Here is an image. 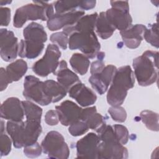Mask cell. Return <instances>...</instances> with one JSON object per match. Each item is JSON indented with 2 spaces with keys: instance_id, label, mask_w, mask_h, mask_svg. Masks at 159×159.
<instances>
[{
  "instance_id": "6da1fadb",
  "label": "cell",
  "mask_w": 159,
  "mask_h": 159,
  "mask_svg": "<svg viewBox=\"0 0 159 159\" xmlns=\"http://www.w3.org/2000/svg\"><path fill=\"white\" fill-rule=\"evenodd\" d=\"M40 122L27 119L20 122L8 120L6 131L12 139L14 147L20 148L36 143L42 132Z\"/></svg>"
},
{
  "instance_id": "7a4b0ae2",
  "label": "cell",
  "mask_w": 159,
  "mask_h": 159,
  "mask_svg": "<svg viewBox=\"0 0 159 159\" xmlns=\"http://www.w3.org/2000/svg\"><path fill=\"white\" fill-rule=\"evenodd\" d=\"M134 74L130 66H123L117 69L107 89L108 104L111 106H120L127 96L128 90L134 87Z\"/></svg>"
},
{
  "instance_id": "3957f363",
  "label": "cell",
  "mask_w": 159,
  "mask_h": 159,
  "mask_svg": "<svg viewBox=\"0 0 159 159\" xmlns=\"http://www.w3.org/2000/svg\"><path fill=\"white\" fill-rule=\"evenodd\" d=\"M132 65L139 84L151 85L157 81L158 76V52L147 50L134 59Z\"/></svg>"
},
{
  "instance_id": "277c9868",
  "label": "cell",
  "mask_w": 159,
  "mask_h": 159,
  "mask_svg": "<svg viewBox=\"0 0 159 159\" xmlns=\"http://www.w3.org/2000/svg\"><path fill=\"white\" fill-rule=\"evenodd\" d=\"M53 6V4L39 1L21 6L15 12L13 25L20 28L27 20H47L55 14Z\"/></svg>"
},
{
  "instance_id": "5b68a950",
  "label": "cell",
  "mask_w": 159,
  "mask_h": 159,
  "mask_svg": "<svg viewBox=\"0 0 159 159\" xmlns=\"http://www.w3.org/2000/svg\"><path fill=\"white\" fill-rule=\"evenodd\" d=\"M98 159H124L128 157V151L117 139L113 127L106 125L98 133Z\"/></svg>"
},
{
  "instance_id": "8992f818",
  "label": "cell",
  "mask_w": 159,
  "mask_h": 159,
  "mask_svg": "<svg viewBox=\"0 0 159 159\" xmlns=\"http://www.w3.org/2000/svg\"><path fill=\"white\" fill-rule=\"evenodd\" d=\"M70 50H80L88 58L96 57L100 52L101 45L94 30H83L72 33L68 37Z\"/></svg>"
},
{
  "instance_id": "52a82bcc",
  "label": "cell",
  "mask_w": 159,
  "mask_h": 159,
  "mask_svg": "<svg viewBox=\"0 0 159 159\" xmlns=\"http://www.w3.org/2000/svg\"><path fill=\"white\" fill-rule=\"evenodd\" d=\"M110 3L111 8L105 12L107 20L120 32L126 30L132 22V19L129 13L128 1H111Z\"/></svg>"
},
{
  "instance_id": "ba28073f",
  "label": "cell",
  "mask_w": 159,
  "mask_h": 159,
  "mask_svg": "<svg viewBox=\"0 0 159 159\" xmlns=\"http://www.w3.org/2000/svg\"><path fill=\"white\" fill-rule=\"evenodd\" d=\"M42 151L49 158L66 159L69 157L70 149L63 136L57 131L47 133L41 143Z\"/></svg>"
},
{
  "instance_id": "9c48e42d",
  "label": "cell",
  "mask_w": 159,
  "mask_h": 159,
  "mask_svg": "<svg viewBox=\"0 0 159 159\" xmlns=\"http://www.w3.org/2000/svg\"><path fill=\"white\" fill-rule=\"evenodd\" d=\"M61 52L56 44H48L45 55L32 66L33 71L42 77H46L50 73L55 74L59 65Z\"/></svg>"
},
{
  "instance_id": "30bf717a",
  "label": "cell",
  "mask_w": 159,
  "mask_h": 159,
  "mask_svg": "<svg viewBox=\"0 0 159 159\" xmlns=\"http://www.w3.org/2000/svg\"><path fill=\"white\" fill-rule=\"evenodd\" d=\"M23 96L26 99L41 106H47L51 103L44 93L43 81L32 75H29L25 78Z\"/></svg>"
},
{
  "instance_id": "8fae6325",
  "label": "cell",
  "mask_w": 159,
  "mask_h": 159,
  "mask_svg": "<svg viewBox=\"0 0 159 159\" xmlns=\"http://www.w3.org/2000/svg\"><path fill=\"white\" fill-rule=\"evenodd\" d=\"M18 39L12 31L6 29L0 30V55L5 61H11L18 55Z\"/></svg>"
},
{
  "instance_id": "7c38bea8",
  "label": "cell",
  "mask_w": 159,
  "mask_h": 159,
  "mask_svg": "<svg viewBox=\"0 0 159 159\" xmlns=\"http://www.w3.org/2000/svg\"><path fill=\"white\" fill-rule=\"evenodd\" d=\"M99 142L98 134L93 132L86 134L76 142V157L98 159Z\"/></svg>"
},
{
  "instance_id": "4fadbf2b",
  "label": "cell",
  "mask_w": 159,
  "mask_h": 159,
  "mask_svg": "<svg viewBox=\"0 0 159 159\" xmlns=\"http://www.w3.org/2000/svg\"><path fill=\"white\" fill-rule=\"evenodd\" d=\"M84 15L82 10L72 11L64 14H54L47 22V26L51 31H56L68 26L75 25Z\"/></svg>"
},
{
  "instance_id": "5bb4252c",
  "label": "cell",
  "mask_w": 159,
  "mask_h": 159,
  "mask_svg": "<svg viewBox=\"0 0 159 159\" xmlns=\"http://www.w3.org/2000/svg\"><path fill=\"white\" fill-rule=\"evenodd\" d=\"M58 115L59 121L65 126H70L76 121L80 120L82 108L74 102L66 100L60 105L55 107Z\"/></svg>"
},
{
  "instance_id": "9a60e30c",
  "label": "cell",
  "mask_w": 159,
  "mask_h": 159,
  "mask_svg": "<svg viewBox=\"0 0 159 159\" xmlns=\"http://www.w3.org/2000/svg\"><path fill=\"white\" fill-rule=\"evenodd\" d=\"M1 117L7 120L20 122L24 117V109L17 98L11 97L5 100L1 106Z\"/></svg>"
},
{
  "instance_id": "2e32d148",
  "label": "cell",
  "mask_w": 159,
  "mask_h": 159,
  "mask_svg": "<svg viewBox=\"0 0 159 159\" xmlns=\"http://www.w3.org/2000/svg\"><path fill=\"white\" fill-rule=\"evenodd\" d=\"M117 68L112 65L106 66L99 73L91 75L89 82L93 89L99 94L105 93L111 84Z\"/></svg>"
},
{
  "instance_id": "e0dca14e",
  "label": "cell",
  "mask_w": 159,
  "mask_h": 159,
  "mask_svg": "<svg viewBox=\"0 0 159 159\" xmlns=\"http://www.w3.org/2000/svg\"><path fill=\"white\" fill-rule=\"evenodd\" d=\"M68 93L70 98L75 99L83 107L91 106L97 100V96L94 92L81 82L71 86Z\"/></svg>"
},
{
  "instance_id": "ac0fdd59",
  "label": "cell",
  "mask_w": 159,
  "mask_h": 159,
  "mask_svg": "<svg viewBox=\"0 0 159 159\" xmlns=\"http://www.w3.org/2000/svg\"><path fill=\"white\" fill-rule=\"evenodd\" d=\"M147 27L142 24L131 25L125 30L120 31V34L125 46L134 49L139 47L143 39V34Z\"/></svg>"
},
{
  "instance_id": "d6986e66",
  "label": "cell",
  "mask_w": 159,
  "mask_h": 159,
  "mask_svg": "<svg viewBox=\"0 0 159 159\" xmlns=\"http://www.w3.org/2000/svg\"><path fill=\"white\" fill-rule=\"evenodd\" d=\"M80 120L84 121L89 129L96 131L97 133L106 125L104 117L97 112L95 106L83 109Z\"/></svg>"
},
{
  "instance_id": "ffe728a7",
  "label": "cell",
  "mask_w": 159,
  "mask_h": 159,
  "mask_svg": "<svg viewBox=\"0 0 159 159\" xmlns=\"http://www.w3.org/2000/svg\"><path fill=\"white\" fill-rule=\"evenodd\" d=\"M54 75L57 76V81L67 91L75 84L81 82L78 75L68 68L67 63L65 60L60 61Z\"/></svg>"
},
{
  "instance_id": "44dd1931",
  "label": "cell",
  "mask_w": 159,
  "mask_h": 159,
  "mask_svg": "<svg viewBox=\"0 0 159 159\" xmlns=\"http://www.w3.org/2000/svg\"><path fill=\"white\" fill-rule=\"evenodd\" d=\"M96 1H57L53 3L55 14H64L80 8L89 10L96 6Z\"/></svg>"
},
{
  "instance_id": "7402d4cb",
  "label": "cell",
  "mask_w": 159,
  "mask_h": 159,
  "mask_svg": "<svg viewBox=\"0 0 159 159\" xmlns=\"http://www.w3.org/2000/svg\"><path fill=\"white\" fill-rule=\"evenodd\" d=\"M43 88L46 96L51 102H57L66 96L68 91L58 81L52 80L43 81Z\"/></svg>"
},
{
  "instance_id": "603a6c76",
  "label": "cell",
  "mask_w": 159,
  "mask_h": 159,
  "mask_svg": "<svg viewBox=\"0 0 159 159\" xmlns=\"http://www.w3.org/2000/svg\"><path fill=\"white\" fill-rule=\"evenodd\" d=\"M98 14L97 12H94L91 14L83 16L81 17L78 22L73 25L68 26L63 29V32L69 36L75 32H78L83 30H94L95 29L96 22L98 18Z\"/></svg>"
},
{
  "instance_id": "cb8c5ba5",
  "label": "cell",
  "mask_w": 159,
  "mask_h": 159,
  "mask_svg": "<svg viewBox=\"0 0 159 159\" xmlns=\"http://www.w3.org/2000/svg\"><path fill=\"white\" fill-rule=\"evenodd\" d=\"M43 48L44 43L22 39L19 43L18 55L21 58L34 59L42 52Z\"/></svg>"
},
{
  "instance_id": "d4e9b609",
  "label": "cell",
  "mask_w": 159,
  "mask_h": 159,
  "mask_svg": "<svg viewBox=\"0 0 159 159\" xmlns=\"http://www.w3.org/2000/svg\"><path fill=\"white\" fill-rule=\"evenodd\" d=\"M24 40L36 43H44L47 40V35L43 27L37 22H31L23 30Z\"/></svg>"
},
{
  "instance_id": "484cf974",
  "label": "cell",
  "mask_w": 159,
  "mask_h": 159,
  "mask_svg": "<svg viewBox=\"0 0 159 159\" xmlns=\"http://www.w3.org/2000/svg\"><path fill=\"white\" fill-rule=\"evenodd\" d=\"M27 62L22 59L17 60L8 65L5 69V73L9 83L21 79L27 72Z\"/></svg>"
},
{
  "instance_id": "4316f807",
  "label": "cell",
  "mask_w": 159,
  "mask_h": 159,
  "mask_svg": "<svg viewBox=\"0 0 159 159\" xmlns=\"http://www.w3.org/2000/svg\"><path fill=\"white\" fill-rule=\"evenodd\" d=\"M95 28L97 34L104 40L111 37L116 30L107 20L105 12H101L98 15Z\"/></svg>"
},
{
  "instance_id": "83f0119b",
  "label": "cell",
  "mask_w": 159,
  "mask_h": 159,
  "mask_svg": "<svg viewBox=\"0 0 159 159\" xmlns=\"http://www.w3.org/2000/svg\"><path fill=\"white\" fill-rule=\"evenodd\" d=\"M70 63L76 73L80 75H84L88 70L90 61L84 54L75 53H73L70 58Z\"/></svg>"
},
{
  "instance_id": "f1b7e54d",
  "label": "cell",
  "mask_w": 159,
  "mask_h": 159,
  "mask_svg": "<svg viewBox=\"0 0 159 159\" xmlns=\"http://www.w3.org/2000/svg\"><path fill=\"white\" fill-rule=\"evenodd\" d=\"M22 104L27 120L41 121L42 109L30 101H22Z\"/></svg>"
},
{
  "instance_id": "f546056e",
  "label": "cell",
  "mask_w": 159,
  "mask_h": 159,
  "mask_svg": "<svg viewBox=\"0 0 159 159\" xmlns=\"http://www.w3.org/2000/svg\"><path fill=\"white\" fill-rule=\"evenodd\" d=\"M140 118L145 126L150 130L158 131V114L149 110L140 112Z\"/></svg>"
},
{
  "instance_id": "4dcf8cb0",
  "label": "cell",
  "mask_w": 159,
  "mask_h": 159,
  "mask_svg": "<svg viewBox=\"0 0 159 159\" xmlns=\"http://www.w3.org/2000/svg\"><path fill=\"white\" fill-rule=\"evenodd\" d=\"M143 37L145 40L152 46L158 48V25L154 23L150 25L149 28H147Z\"/></svg>"
},
{
  "instance_id": "1f68e13d",
  "label": "cell",
  "mask_w": 159,
  "mask_h": 159,
  "mask_svg": "<svg viewBox=\"0 0 159 159\" xmlns=\"http://www.w3.org/2000/svg\"><path fill=\"white\" fill-rule=\"evenodd\" d=\"M88 129V125L84 121L78 120L70 125L68 132L72 136L78 137L84 134Z\"/></svg>"
},
{
  "instance_id": "d6a6232c",
  "label": "cell",
  "mask_w": 159,
  "mask_h": 159,
  "mask_svg": "<svg viewBox=\"0 0 159 159\" xmlns=\"http://www.w3.org/2000/svg\"><path fill=\"white\" fill-rule=\"evenodd\" d=\"M108 112L114 121L124 122L126 120L127 112L124 108L120 106H111L109 108Z\"/></svg>"
},
{
  "instance_id": "836d02e7",
  "label": "cell",
  "mask_w": 159,
  "mask_h": 159,
  "mask_svg": "<svg viewBox=\"0 0 159 159\" xmlns=\"http://www.w3.org/2000/svg\"><path fill=\"white\" fill-rule=\"evenodd\" d=\"M50 41L54 44H57L63 50H66L68 45V36L63 32L53 33L50 37Z\"/></svg>"
},
{
  "instance_id": "e575fe53",
  "label": "cell",
  "mask_w": 159,
  "mask_h": 159,
  "mask_svg": "<svg viewBox=\"0 0 159 159\" xmlns=\"http://www.w3.org/2000/svg\"><path fill=\"white\" fill-rule=\"evenodd\" d=\"M112 127L119 142L123 145L126 144L129 140V131L127 129L120 124H116L113 125Z\"/></svg>"
},
{
  "instance_id": "d590c367",
  "label": "cell",
  "mask_w": 159,
  "mask_h": 159,
  "mask_svg": "<svg viewBox=\"0 0 159 159\" xmlns=\"http://www.w3.org/2000/svg\"><path fill=\"white\" fill-rule=\"evenodd\" d=\"M12 139H10L5 132L0 135V150L1 157L7 155L11 150Z\"/></svg>"
},
{
  "instance_id": "8d00e7d4",
  "label": "cell",
  "mask_w": 159,
  "mask_h": 159,
  "mask_svg": "<svg viewBox=\"0 0 159 159\" xmlns=\"http://www.w3.org/2000/svg\"><path fill=\"white\" fill-rule=\"evenodd\" d=\"M42 152V146L40 145L37 142L32 145L24 147V155L29 158L38 157L41 155Z\"/></svg>"
},
{
  "instance_id": "74e56055",
  "label": "cell",
  "mask_w": 159,
  "mask_h": 159,
  "mask_svg": "<svg viewBox=\"0 0 159 159\" xmlns=\"http://www.w3.org/2000/svg\"><path fill=\"white\" fill-rule=\"evenodd\" d=\"M105 56L104 53L99 52L98 55V60L93 61L91 65L90 73L91 75L100 73L105 67V63L103 61V58Z\"/></svg>"
},
{
  "instance_id": "f35d334b",
  "label": "cell",
  "mask_w": 159,
  "mask_h": 159,
  "mask_svg": "<svg viewBox=\"0 0 159 159\" xmlns=\"http://www.w3.org/2000/svg\"><path fill=\"white\" fill-rule=\"evenodd\" d=\"M45 121L48 125H57L59 122L58 115L57 111L49 110L45 116Z\"/></svg>"
},
{
  "instance_id": "ab89813d",
  "label": "cell",
  "mask_w": 159,
  "mask_h": 159,
  "mask_svg": "<svg viewBox=\"0 0 159 159\" xmlns=\"http://www.w3.org/2000/svg\"><path fill=\"white\" fill-rule=\"evenodd\" d=\"M1 25L7 26L11 20V9L8 7H1Z\"/></svg>"
},
{
  "instance_id": "60d3db41",
  "label": "cell",
  "mask_w": 159,
  "mask_h": 159,
  "mask_svg": "<svg viewBox=\"0 0 159 159\" xmlns=\"http://www.w3.org/2000/svg\"><path fill=\"white\" fill-rule=\"evenodd\" d=\"M0 80H1V91H4L6 89L9 82L7 80L5 73V69L4 68H1L0 69Z\"/></svg>"
}]
</instances>
